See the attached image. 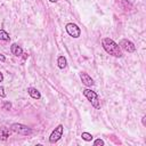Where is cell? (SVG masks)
<instances>
[{
    "label": "cell",
    "instance_id": "6da1fadb",
    "mask_svg": "<svg viewBox=\"0 0 146 146\" xmlns=\"http://www.w3.org/2000/svg\"><path fill=\"white\" fill-rule=\"evenodd\" d=\"M102 46H103L104 50H105L107 54H110V55H112V56H114V57L120 58V57H122V55H123L121 48L119 47V44H117L113 39L103 38V39H102Z\"/></svg>",
    "mask_w": 146,
    "mask_h": 146
},
{
    "label": "cell",
    "instance_id": "7a4b0ae2",
    "mask_svg": "<svg viewBox=\"0 0 146 146\" xmlns=\"http://www.w3.org/2000/svg\"><path fill=\"white\" fill-rule=\"evenodd\" d=\"M82 94L84 95V97L91 103V105H92L96 110H99V108H100V100H99L98 95H97L95 91H92L91 89L86 88V89L82 90Z\"/></svg>",
    "mask_w": 146,
    "mask_h": 146
},
{
    "label": "cell",
    "instance_id": "3957f363",
    "mask_svg": "<svg viewBox=\"0 0 146 146\" xmlns=\"http://www.w3.org/2000/svg\"><path fill=\"white\" fill-rule=\"evenodd\" d=\"M10 129L14 132L22 135V136H30L32 133V129L25 124H22V123H13L10 125Z\"/></svg>",
    "mask_w": 146,
    "mask_h": 146
},
{
    "label": "cell",
    "instance_id": "277c9868",
    "mask_svg": "<svg viewBox=\"0 0 146 146\" xmlns=\"http://www.w3.org/2000/svg\"><path fill=\"white\" fill-rule=\"evenodd\" d=\"M63 131H64L63 124H58V125L52 130L51 135L49 136V143H50V144L57 143V141L63 137Z\"/></svg>",
    "mask_w": 146,
    "mask_h": 146
},
{
    "label": "cell",
    "instance_id": "5b68a950",
    "mask_svg": "<svg viewBox=\"0 0 146 146\" xmlns=\"http://www.w3.org/2000/svg\"><path fill=\"white\" fill-rule=\"evenodd\" d=\"M65 30H66V32H67V34L70 35V36H72V38H79L80 35H81V30H80V27L76 25V24H74V23H67L66 24V26H65Z\"/></svg>",
    "mask_w": 146,
    "mask_h": 146
},
{
    "label": "cell",
    "instance_id": "8992f818",
    "mask_svg": "<svg viewBox=\"0 0 146 146\" xmlns=\"http://www.w3.org/2000/svg\"><path fill=\"white\" fill-rule=\"evenodd\" d=\"M119 47L123 50H125L127 52H133L136 50V46L133 44L132 41L128 40V39H122L120 42H119Z\"/></svg>",
    "mask_w": 146,
    "mask_h": 146
},
{
    "label": "cell",
    "instance_id": "52a82bcc",
    "mask_svg": "<svg viewBox=\"0 0 146 146\" xmlns=\"http://www.w3.org/2000/svg\"><path fill=\"white\" fill-rule=\"evenodd\" d=\"M80 79H81V81H82V83L84 84V86H87V87H91V86H94V80L91 79V76L88 74V73H86V72H81L80 73Z\"/></svg>",
    "mask_w": 146,
    "mask_h": 146
},
{
    "label": "cell",
    "instance_id": "ba28073f",
    "mask_svg": "<svg viewBox=\"0 0 146 146\" xmlns=\"http://www.w3.org/2000/svg\"><path fill=\"white\" fill-rule=\"evenodd\" d=\"M10 51H11V54H13L14 56H16V57H21V56L23 55V49H22V47L18 46L17 43H13V44L10 46Z\"/></svg>",
    "mask_w": 146,
    "mask_h": 146
},
{
    "label": "cell",
    "instance_id": "9c48e42d",
    "mask_svg": "<svg viewBox=\"0 0 146 146\" xmlns=\"http://www.w3.org/2000/svg\"><path fill=\"white\" fill-rule=\"evenodd\" d=\"M27 94H29L33 99H40V98H41V94H40V91H39L36 88L29 87V88H27Z\"/></svg>",
    "mask_w": 146,
    "mask_h": 146
},
{
    "label": "cell",
    "instance_id": "30bf717a",
    "mask_svg": "<svg viewBox=\"0 0 146 146\" xmlns=\"http://www.w3.org/2000/svg\"><path fill=\"white\" fill-rule=\"evenodd\" d=\"M9 136H10V130L7 127H5V125L0 127V139L5 141V140L8 139Z\"/></svg>",
    "mask_w": 146,
    "mask_h": 146
},
{
    "label": "cell",
    "instance_id": "8fae6325",
    "mask_svg": "<svg viewBox=\"0 0 146 146\" xmlns=\"http://www.w3.org/2000/svg\"><path fill=\"white\" fill-rule=\"evenodd\" d=\"M57 65H58V67L59 68H65L66 67V65H67V60H66V58L64 57V56H59L58 58H57Z\"/></svg>",
    "mask_w": 146,
    "mask_h": 146
},
{
    "label": "cell",
    "instance_id": "7c38bea8",
    "mask_svg": "<svg viewBox=\"0 0 146 146\" xmlns=\"http://www.w3.org/2000/svg\"><path fill=\"white\" fill-rule=\"evenodd\" d=\"M0 40H2V41H9L10 40L9 34L5 30H0Z\"/></svg>",
    "mask_w": 146,
    "mask_h": 146
},
{
    "label": "cell",
    "instance_id": "4fadbf2b",
    "mask_svg": "<svg viewBox=\"0 0 146 146\" xmlns=\"http://www.w3.org/2000/svg\"><path fill=\"white\" fill-rule=\"evenodd\" d=\"M81 137H82V139L86 140V141H91L92 138H94L92 135L89 133V132H82V133H81Z\"/></svg>",
    "mask_w": 146,
    "mask_h": 146
},
{
    "label": "cell",
    "instance_id": "5bb4252c",
    "mask_svg": "<svg viewBox=\"0 0 146 146\" xmlns=\"http://www.w3.org/2000/svg\"><path fill=\"white\" fill-rule=\"evenodd\" d=\"M2 108H3V110H6V111H9V110L11 108V103H10V102H8V100L3 102V104H2Z\"/></svg>",
    "mask_w": 146,
    "mask_h": 146
},
{
    "label": "cell",
    "instance_id": "9a60e30c",
    "mask_svg": "<svg viewBox=\"0 0 146 146\" xmlns=\"http://www.w3.org/2000/svg\"><path fill=\"white\" fill-rule=\"evenodd\" d=\"M104 144H105V143H104V140H102V139H96V140L94 141V145H95V146H99V145L103 146Z\"/></svg>",
    "mask_w": 146,
    "mask_h": 146
},
{
    "label": "cell",
    "instance_id": "2e32d148",
    "mask_svg": "<svg viewBox=\"0 0 146 146\" xmlns=\"http://www.w3.org/2000/svg\"><path fill=\"white\" fill-rule=\"evenodd\" d=\"M0 97L1 98H5L6 97V92H5V88L2 86H0Z\"/></svg>",
    "mask_w": 146,
    "mask_h": 146
},
{
    "label": "cell",
    "instance_id": "e0dca14e",
    "mask_svg": "<svg viewBox=\"0 0 146 146\" xmlns=\"http://www.w3.org/2000/svg\"><path fill=\"white\" fill-rule=\"evenodd\" d=\"M5 60H6V57H5V55L0 52V62H2V63H3Z\"/></svg>",
    "mask_w": 146,
    "mask_h": 146
},
{
    "label": "cell",
    "instance_id": "ac0fdd59",
    "mask_svg": "<svg viewBox=\"0 0 146 146\" xmlns=\"http://www.w3.org/2000/svg\"><path fill=\"white\" fill-rule=\"evenodd\" d=\"M141 122H143V125H146V116L145 115L141 117Z\"/></svg>",
    "mask_w": 146,
    "mask_h": 146
},
{
    "label": "cell",
    "instance_id": "d6986e66",
    "mask_svg": "<svg viewBox=\"0 0 146 146\" xmlns=\"http://www.w3.org/2000/svg\"><path fill=\"white\" fill-rule=\"evenodd\" d=\"M3 81V74L0 72V82H2Z\"/></svg>",
    "mask_w": 146,
    "mask_h": 146
},
{
    "label": "cell",
    "instance_id": "ffe728a7",
    "mask_svg": "<svg viewBox=\"0 0 146 146\" xmlns=\"http://www.w3.org/2000/svg\"><path fill=\"white\" fill-rule=\"evenodd\" d=\"M50 2H57V0H49Z\"/></svg>",
    "mask_w": 146,
    "mask_h": 146
}]
</instances>
